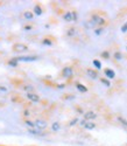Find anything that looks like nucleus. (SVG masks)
Here are the masks:
<instances>
[{"mask_svg":"<svg viewBox=\"0 0 127 146\" xmlns=\"http://www.w3.org/2000/svg\"><path fill=\"white\" fill-rule=\"evenodd\" d=\"M86 75L90 77L91 80H97V78H99V74H98V71L97 70H95V69H91V68H87L86 69Z\"/></svg>","mask_w":127,"mask_h":146,"instance_id":"9","label":"nucleus"},{"mask_svg":"<svg viewBox=\"0 0 127 146\" xmlns=\"http://www.w3.org/2000/svg\"><path fill=\"white\" fill-rule=\"evenodd\" d=\"M62 76L67 80H71L73 77V69L71 67H64L62 69Z\"/></svg>","mask_w":127,"mask_h":146,"instance_id":"3","label":"nucleus"},{"mask_svg":"<svg viewBox=\"0 0 127 146\" xmlns=\"http://www.w3.org/2000/svg\"><path fill=\"white\" fill-rule=\"evenodd\" d=\"M104 74H105L107 80H113L114 77H116V72L113 71V69H110V68H106L104 70Z\"/></svg>","mask_w":127,"mask_h":146,"instance_id":"11","label":"nucleus"},{"mask_svg":"<svg viewBox=\"0 0 127 146\" xmlns=\"http://www.w3.org/2000/svg\"><path fill=\"white\" fill-rule=\"evenodd\" d=\"M84 27H85V28H93V29H95V28H97V25L90 19L89 21H86V22L84 23Z\"/></svg>","mask_w":127,"mask_h":146,"instance_id":"15","label":"nucleus"},{"mask_svg":"<svg viewBox=\"0 0 127 146\" xmlns=\"http://www.w3.org/2000/svg\"><path fill=\"white\" fill-rule=\"evenodd\" d=\"M28 133H29V135L37 136V137H46V136H47V133H46L44 131L37 130V129H28Z\"/></svg>","mask_w":127,"mask_h":146,"instance_id":"10","label":"nucleus"},{"mask_svg":"<svg viewBox=\"0 0 127 146\" xmlns=\"http://www.w3.org/2000/svg\"><path fill=\"white\" fill-rule=\"evenodd\" d=\"M24 125H26L28 129H36L35 123H34V121H32V120H29V119H26V120H24Z\"/></svg>","mask_w":127,"mask_h":146,"instance_id":"21","label":"nucleus"},{"mask_svg":"<svg viewBox=\"0 0 127 146\" xmlns=\"http://www.w3.org/2000/svg\"><path fill=\"white\" fill-rule=\"evenodd\" d=\"M79 125L83 126L85 130H89V131L96 129V123H93V121H87V120H85V119H83V120L79 121Z\"/></svg>","mask_w":127,"mask_h":146,"instance_id":"4","label":"nucleus"},{"mask_svg":"<svg viewBox=\"0 0 127 146\" xmlns=\"http://www.w3.org/2000/svg\"><path fill=\"white\" fill-rule=\"evenodd\" d=\"M72 18H73V21H77L78 20V14L76 11H72Z\"/></svg>","mask_w":127,"mask_h":146,"instance_id":"32","label":"nucleus"},{"mask_svg":"<svg viewBox=\"0 0 127 146\" xmlns=\"http://www.w3.org/2000/svg\"><path fill=\"white\" fill-rule=\"evenodd\" d=\"M26 97H27L28 101H30L33 103H39L41 101V97L37 95V94H35V92H29V94L26 95Z\"/></svg>","mask_w":127,"mask_h":146,"instance_id":"7","label":"nucleus"},{"mask_svg":"<svg viewBox=\"0 0 127 146\" xmlns=\"http://www.w3.org/2000/svg\"><path fill=\"white\" fill-rule=\"evenodd\" d=\"M40 57L37 55H29V56H18L17 60L19 62H34V61H37Z\"/></svg>","mask_w":127,"mask_h":146,"instance_id":"2","label":"nucleus"},{"mask_svg":"<svg viewBox=\"0 0 127 146\" xmlns=\"http://www.w3.org/2000/svg\"><path fill=\"white\" fill-rule=\"evenodd\" d=\"M63 20L67 21V22H72V21H73L72 12H65V13L63 14Z\"/></svg>","mask_w":127,"mask_h":146,"instance_id":"13","label":"nucleus"},{"mask_svg":"<svg viewBox=\"0 0 127 146\" xmlns=\"http://www.w3.org/2000/svg\"><path fill=\"white\" fill-rule=\"evenodd\" d=\"M64 87H65V84H64V83H61V84H57V89H60V90H62V89H64Z\"/></svg>","mask_w":127,"mask_h":146,"instance_id":"33","label":"nucleus"},{"mask_svg":"<svg viewBox=\"0 0 127 146\" xmlns=\"http://www.w3.org/2000/svg\"><path fill=\"white\" fill-rule=\"evenodd\" d=\"M33 13L35 14V15H37V17H40V15H42V13H43V9H42V7L37 4V5H35L34 6V8H33Z\"/></svg>","mask_w":127,"mask_h":146,"instance_id":"12","label":"nucleus"},{"mask_svg":"<svg viewBox=\"0 0 127 146\" xmlns=\"http://www.w3.org/2000/svg\"><path fill=\"white\" fill-rule=\"evenodd\" d=\"M120 31H121L122 33H127V22H125V23H124V25L121 26Z\"/></svg>","mask_w":127,"mask_h":146,"instance_id":"30","label":"nucleus"},{"mask_svg":"<svg viewBox=\"0 0 127 146\" xmlns=\"http://www.w3.org/2000/svg\"><path fill=\"white\" fill-rule=\"evenodd\" d=\"M99 80H100V82L103 83L105 87H107V88H111V82H110V80H107V78H104V77H103V78H99Z\"/></svg>","mask_w":127,"mask_h":146,"instance_id":"24","label":"nucleus"},{"mask_svg":"<svg viewBox=\"0 0 127 146\" xmlns=\"http://www.w3.org/2000/svg\"><path fill=\"white\" fill-rule=\"evenodd\" d=\"M34 123H35V126H36L37 130L44 131V130L48 127V123H47L46 120H43V119H35Z\"/></svg>","mask_w":127,"mask_h":146,"instance_id":"6","label":"nucleus"},{"mask_svg":"<svg viewBox=\"0 0 127 146\" xmlns=\"http://www.w3.org/2000/svg\"><path fill=\"white\" fill-rule=\"evenodd\" d=\"M97 118V113L95 112V111H86V112H84V115H83V119H85V120H87V121H92V120H95Z\"/></svg>","mask_w":127,"mask_h":146,"instance_id":"8","label":"nucleus"},{"mask_svg":"<svg viewBox=\"0 0 127 146\" xmlns=\"http://www.w3.org/2000/svg\"><path fill=\"white\" fill-rule=\"evenodd\" d=\"M100 56L103 57V58H105V60H108V58H110V56H111V54H110V52H108V50H104L103 53L100 54Z\"/></svg>","mask_w":127,"mask_h":146,"instance_id":"29","label":"nucleus"},{"mask_svg":"<svg viewBox=\"0 0 127 146\" xmlns=\"http://www.w3.org/2000/svg\"><path fill=\"white\" fill-rule=\"evenodd\" d=\"M76 35V28L75 27H70L68 31H67V36H69V38H72V36Z\"/></svg>","mask_w":127,"mask_h":146,"instance_id":"22","label":"nucleus"},{"mask_svg":"<svg viewBox=\"0 0 127 146\" xmlns=\"http://www.w3.org/2000/svg\"><path fill=\"white\" fill-rule=\"evenodd\" d=\"M92 64H93V67H95V69H96L97 71L101 70V67H103V66H101V62H100L99 60H93V61H92Z\"/></svg>","mask_w":127,"mask_h":146,"instance_id":"16","label":"nucleus"},{"mask_svg":"<svg viewBox=\"0 0 127 146\" xmlns=\"http://www.w3.org/2000/svg\"><path fill=\"white\" fill-rule=\"evenodd\" d=\"M113 56H114V60H117V61H121L122 60V54L120 52H116L113 54Z\"/></svg>","mask_w":127,"mask_h":146,"instance_id":"27","label":"nucleus"},{"mask_svg":"<svg viewBox=\"0 0 127 146\" xmlns=\"http://www.w3.org/2000/svg\"><path fill=\"white\" fill-rule=\"evenodd\" d=\"M0 91H3V92H7V91H8V89H7L6 87H4V86H0Z\"/></svg>","mask_w":127,"mask_h":146,"instance_id":"34","label":"nucleus"},{"mask_svg":"<svg viewBox=\"0 0 127 146\" xmlns=\"http://www.w3.org/2000/svg\"><path fill=\"white\" fill-rule=\"evenodd\" d=\"M76 89H77L79 92H87V88L84 86V84H82V83H79V82H77L76 83Z\"/></svg>","mask_w":127,"mask_h":146,"instance_id":"14","label":"nucleus"},{"mask_svg":"<svg viewBox=\"0 0 127 146\" xmlns=\"http://www.w3.org/2000/svg\"><path fill=\"white\" fill-rule=\"evenodd\" d=\"M50 129H52V131H54V132H57V131H60L61 125H60L58 121H54V123L52 124V126H50Z\"/></svg>","mask_w":127,"mask_h":146,"instance_id":"19","label":"nucleus"},{"mask_svg":"<svg viewBox=\"0 0 127 146\" xmlns=\"http://www.w3.org/2000/svg\"><path fill=\"white\" fill-rule=\"evenodd\" d=\"M117 120L119 121V123H120L125 129H127V119H125V118L121 117V116H118V117H117Z\"/></svg>","mask_w":127,"mask_h":146,"instance_id":"18","label":"nucleus"},{"mask_svg":"<svg viewBox=\"0 0 127 146\" xmlns=\"http://www.w3.org/2000/svg\"><path fill=\"white\" fill-rule=\"evenodd\" d=\"M23 29H24V31H32V29H33V27H32L30 25H26V26L23 27Z\"/></svg>","mask_w":127,"mask_h":146,"instance_id":"35","label":"nucleus"},{"mask_svg":"<svg viewBox=\"0 0 127 146\" xmlns=\"http://www.w3.org/2000/svg\"><path fill=\"white\" fill-rule=\"evenodd\" d=\"M23 18L26 19V20H33V18H34V13H33V12L27 11V12H24V13H23Z\"/></svg>","mask_w":127,"mask_h":146,"instance_id":"20","label":"nucleus"},{"mask_svg":"<svg viewBox=\"0 0 127 146\" xmlns=\"http://www.w3.org/2000/svg\"><path fill=\"white\" fill-rule=\"evenodd\" d=\"M22 90H24V91H27V94H29V92H33V90H34V87L33 86H24L23 88H22Z\"/></svg>","mask_w":127,"mask_h":146,"instance_id":"28","label":"nucleus"},{"mask_svg":"<svg viewBox=\"0 0 127 146\" xmlns=\"http://www.w3.org/2000/svg\"><path fill=\"white\" fill-rule=\"evenodd\" d=\"M75 98V96L70 95V96H65V100H73Z\"/></svg>","mask_w":127,"mask_h":146,"instance_id":"36","label":"nucleus"},{"mask_svg":"<svg viewBox=\"0 0 127 146\" xmlns=\"http://www.w3.org/2000/svg\"><path fill=\"white\" fill-rule=\"evenodd\" d=\"M79 123V119L77 118V117H75V118H72L70 121H69V126H75L76 124H78Z\"/></svg>","mask_w":127,"mask_h":146,"instance_id":"25","label":"nucleus"},{"mask_svg":"<svg viewBox=\"0 0 127 146\" xmlns=\"http://www.w3.org/2000/svg\"><path fill=\"white\" fill-rule=\"evenodd\" d=\"M23 116L26 117V118H28L30 116V111L28 110V109H24V110H23Z\"/></svg>","mask_w":127,"mask_h":146,"instance_id":"31","label":"nucleus"},{"mask_svg":"<svg viewBox=\"0 0 127 146\" xmlns=\"http://www.w3.org/2000/svg\"><path fill=\"white\" fill-rule=\"evenodd\" d=\"M18 63H19V61L17 60V57H13V58L8 60V62H7V64H8L9 67H17Z\"/></svg>","mask_w":127,"mask_h":146,"instance_id":"17","label":"nucleus"},{"mask_svg":"<svg viewBox=\"0 0 127 146\" xmlns=\"http://www.w3.org/2000/svg\"><path fill=\"white\" fill-rule=\"evenodd\" d=\"M126 50H127V47H126Z\"/></svg>","mask_w":127,"mask_h":146,"instance_id":"38","label":"nucleus"},{"mask_svg":"<svg viewBox=\"0 0 127 146\" xmlns=\"http://www.w3.org/2000/svg\"><path fill=\"white\" fill-rule=\"evenodd\" d=\"M13 52H15V53H23V52H27L28 50V47L24 44V43H15V44H13Z\"/></svg>","mask_w":127,"mask_h":146,"instance_id":"5","label":"nucleus"},{"mask_svg":"<svg viewBox=\"0 0 127 146\" xmlns=\"http://www.w3.org/2000/svg\"><path fill=\"white\" fill-rule=\"evenodd\" d=\"M42 44L50 47V46H53V41H52V39H49V38H44V39L42 40Z\"/></svg>","mask_w":127,"mask_h":146,"instance_id":"23","label":"nucleus"},{"mask_svg":"<svg viewBox=\"0 0 127 146\" xmlns=\"http://www.w3.org/2000/svg\"><path fill=\"white\" fill-rule=\"evenodd\" d=\"M77 112H79V113H83V115H84V112H83V110H82L81 108H77Z\"/></svg>","mask_w":127,"mask_h":146,"instance_id":"37","label":"nucleus"},{"mask_svg":"<svg viewBox=\"0 0 127 146\" xmlns=\"http://www.w3.org/2000/svg\"><path fill=\"white\" fill-rule=\"evenodd\" d=\"M91 20L97 25V27H103L105 26V23H106V20L103 18V17H100L99 14H92L91 15Z\"/></svg>","mask_w":127,"mask_h":146,"instance_id":"1","label":"nucleus"},{"mask_svg":"<svg viewBox=\"0 0 127 146\" xmlns=\"http://www.w3.org/2000/svg\"><path fill=\"white\" fill-rule=\"evenodd\" d=\"M93 31H95V35L99 36V35H101V34H103V32H104V28H103V27H97V28H95Z\"/></svg>","mask_w":127,"mask_h":146,"instance_id":"26","label":"nucleus"}]
</instances>
